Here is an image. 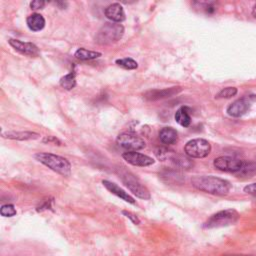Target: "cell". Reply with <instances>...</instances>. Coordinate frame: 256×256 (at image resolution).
I'll return each mask as SVG.
<instances>
[{
	"mask_svg": "<svg viewBox=\"0 0 256 256\" xmlns=\"http://www.w3.org/2000/svg\"><path fill=\"white\" fill-rule=\"evenodd\" d=\"M191 184L196 189L213 195H225L231 188L227 180L212 175H196L191 178Z\"/></svg>",
	"mask_w": 256,
	"mask_h": 256,
	"instance_id": "cell-1",
	"label": "cell"
},
{
	"mask_svg": "<svg viewBox=\"0 0 256 256\" xmlns=\"http://www.w3.org/2000/svg\"><path fill=\"white\" fill-rule=\"evenodd\" d=\"M34 157L62 176L69 177L71 175V164L66 158L47 152L37 153Z\"/></svg>",
	"mask_w": 256,
	"mask_h": 256,
	"instance_id": "cell-2",
	"label": "cell"
},
{
	"mask_svg": "<svg viewBox=\"0 0 256 256\" xmlns=\"http://www.w3.org/2000/svg\"><path fill=\"white\" fill-rule=\"evenodd\" d=\"M124 34V27L119 23H105L97 32L95 41L100 45H109L119 41Z\"/></svg>",
	"mask_w": 256,
	"mask_h": 256,
	"instance_id": "cell-3",
	"label": "cell"
},
{
	"mask_svg": "<svg viewBox=\"0 0 256 256\" xmlns=\"http://www.w3.org/2000/svg\"><path fill=\"white\" fill-rule=\"evenodd\" d=\"M239 219V214L236 210L226 209L213 214L203 225L204 228H219L229 226L236 223Z\"/></svg>",
	"mask_w": 256,
	"mask_h": 256,
	"instance_id": "cell-4",
	"label": "cell"
},
{
	"mask_svg": "<svg viewBox=\"0 0 256 256\" xmlns=\"http://www.w3.org/2000/svg\"><path fill=\"white\" fill-rule=\"evenodd\" d=\"M155 155L161 161H169L175 168L188 170L193 166V161H192L188 156H184L181 154L174 153L171 150H168L166 148H157L155 151Z\"/></svg>",
	"mask_w": 256,
	"mask_h": 256,
	"instance_id": "cell-5",
	"label": "cell"
},
{
	"mask_svg": "<svg viewBox=\"0 0 256 256\" xmlns=\"http://www.w3.org/2000/svg\"><path fill=\"white\" fill-rule=\"evenodd\" d=\"M119 175L123 184H125V186L129 189L134 195L144 200L150 199V192H149V190L144 185L141 184V182L137 178H135V176L132 173L126 171V170H121Z\"/></svg>",
	"mask_w": 256,
	"mask_h": 256,
	"instance_id": "cell-6",
	"label": "cell"
},
{
	"mask_svg": "<svg viewBox=\"0 0 256 256\" xmlns=\"http://www.w3.org/2000/svg\"><path fill=\"white\" fill-rule=\"evenodd\" d=\"M184 152L189 158H204L211 152V145L202 138L192 139L186 143Z\"/></svg>",
	"mask_w": 256,
	"mask_h": 256,
	"instance_id": "cell-7",
	"label": "cell"
},
{
	"mask_svg": "<svg viewBox=\"0 0 256 256\" xmlns=\"http://www.w3.org/2000/svg\"><path fill=\"white\" fill-rule=\"evenodd\" d=\"M117 144L125 149L126 151H138L143 149L146 146L145 140L137 135L135 132L126 131L122 132L117 136L116 139Z\"/></svg>",
	"mask_w": 256,
	"mask_h": 256,
	"instance_id": "cell-8",
	"label": "cell"
},
{
	"mask_svg": "<svg viewBox=\"0 0 256 256\" xmlns=\"http://www.w3.org/2000/svg\"><path fill=\"white\" fill-rule=\"evenodd\" d=\"M215 168L225 172H240L245 165V162L239 158L231 156H220L213 162Z\"/></svg>",
	"mask_w": 256,
	"mask_h": 256,
	"instance_id": "cell-9",
	"label": "cell"
},
{
	"mask_svg": "<svg viewBox=\"0 0 256 256\" xmlns=\"http://www.w3.org/2000/svg\"><path fill=\"white\" fill-rule=\"evenodd\" d=\"M122 157L127 163L134 166H150L155 162V160L150 156H147L135 151H126L122 154Z\"/></svg>",
	"mask_w": 256,
	"mask_h": 256,
	"instance_id": "cell-10",
	"label": "cell"
},
{
	"mask_svg": "<svg viewBox=\"0 0 256 256\" xmlns=\"http://www.w3.org/2000/svg\"><path fill=\"white\" fill-rule=\"evenodd\" d=\"M8 42L16 51L20 52L21 54L27 56H37L39 54L38 47L34 43H32V42H23L13 38H10Z\"/></svg>",
	"mask_w": 256,
	"mask_h": 256,
	"instance_id": "cell-11",
	"label": "cell"
},
{
	"mask_svg": "<svg viewBox=\"0 0 256 256\" xmlns=\"http://www.w3.org/2000/svg\"><path fill=\"white\" fill-rule=\"evenodd\" d=\"M250 107V103L247 99L242 98L232 102L226 109V112L231 117H241Z\"/></svg>",
	"mask_w": 256,
	"mask_h": 256,
	"instance_id": "cell-12",
	"label": "cell"
},
{
	"mask_svg": "<svg viewBox=\"0 0 256 256\" xmlns=\"http://www.w3.org/2000/svg\"><path fill=\"white\" fill-rule=\"evenodd\" d=\"M182 88L181 87H171V88H166V89H155V90H150L144 94V98L150 101H155L163 98H169L172 97L179 92H181Z\"/></svg>",
	"mask_w": 256,
	"mask_h": 256,
	"instance_id": "cell-13",
	"label": "cell"
},
{
	"mask_svg": "<svg viewBox=\"0 0 256 256\" xmlns=\"http://www.w3.org/2000/svg\"><path fill=\"white\" fill-rule=\"evenodd\" d=\"M105 16L114 23H120L125 20V12L119 3H112L105 9Z\"/></svg>",
	"mask_w": 256,
	"mask_h": 256,
	"instance_id": "cell-14",
	"label": "cell"
},
{
	"mask_svg": "<svg viewBox=\"0 0 256 256\" xmlns=\"http://www.w3.org/2000/svg\"><path fill=\"white\" fill-rule=\"evenodd\" d=\"M102 184L105 186V188L109 190L112 194L116 195L117 197H119L120 199L128 202V203H131V204H135V200L132 196H130L129 194L125 192L122 188H120L117 184L110 182L108 180H103Z\"/></svg>",
	"mask_w": 256,
	"mask_h": 256,
	"instance_id": "cell-15",
	"label": "cell"
},
{
	"mask_svg": "<svg viewBox=\"0 0 256 256\" xmlns=\"http://www.w3.org/2000/svg\"><path fill=\"white\" fill-rule=\"evenodd\" d=\"M3 138L13 139V140H34L40 137V134L31 131H8L2 133Z\"/></svg>",
	"mask_w": 256,
	"mask_h": 256,
	"instance_id": "cell-16",
	"label": "cell"
},
{
	"mask_svg": "<svg viewBox=\"0 0 256 256\" xmlns=\"http://www.w3.org/2000/svg\"><path fill=\"white\" fill-rule=\"evenodd\" d=\"M159 139L163 144H175L178 140V133L172 127H164L159 132Z\"/></svg>",
	"mask_w": 256,
	"mask_h": 256,
	"instance_id": "cell-17",
	"label": "cell"
},
{
	"mask_svg": "<svg viewBox=\"0 0 256 256\" xmlns=\"http://www.w3.org/2000/svg\"><path fill=\"white\" fill-rule=\"evenodd\" d=\"M26 23H27L28 28L31 31L37 32V31H40V30H42V29L44 28V26H45V19H44L43 16H42L41 14H39V13H33L30 16L27 17Z\"/></svg>",
	"mask_w": 256,
	"mask_h": 256,
	"instance_id": "cell-18",
	"label": "cell"
},
{
	"mask_svg": "<svg viewBox=\"0 0 256 256\" xmlns=\"http://www.w3.org/2000/svg\"><path fill=\"white\" fill-rule=\"evenodd\" d=\"M174 118H175L176 122L183 127H188L191 123V117H190V114H189L187 107L179 108L176 111Z\"/></svg>",
	"mask_w": 256,
	"mask_h": 256,
	"instance_id": "cell-19",
	"label": "cell"
},
{
	"mask_svg": "<svg viewBox=\"0 0 256 256\" xmlns=\"http://www.w3.org/2000/svg\"><path fill=\"white\" fill-rule=\"evenodd\" d=\"M102 54L100 52L97 51H91V50H87L85 48H79L76 50L74 56L82 61H86V60H93L96 58H99Z\"/></svg>",
	"mask_w": 256,
	"mask_h": 256,
	"instance_id": "cell-20",
	"label": "cell"
},
{
	"mask_svg": "<svg viewBox=\"0 0 256 256\" xmlns=\"http://www.w3.org/2000/svg\"><path fill=\"white\" fill-rule=\"evenodd\" d=\"M61 87L66 90H72L76 86V77L74 72H70L60 79Z\"/></svg>",
	"mask_w": 256,
	"mask_h": 256,
	"instance_id": "cell-21",
	"label": "cell"
},
{
	"mask_svg": "<svg viewBox=\"0 0 256 256\" xmlns=\"http://www.w3.org/2000/svg\"><path fill=\"white\" fill-rule=\"evenodd\" d=\"M115 62H116V64H117L118 66H120L122 68H125V69H128V70H133V69H136L138 67L137 62L134 59H132V58L117 59Z\"/></svg>",
	"mask_w": 256,
	"mask_h": 256,
	"instance_id": "cell-22",
	"label": "cell"
},
{
	"mask_svg": "<svg viewBox=\"0 0 256 256\" xmlns=\"http://www.w3.org/2000/svg\"><path fill=\"white\" fill-rule=\"evenodd\" d=\"M238 90L235 87H226L223 88L221 91L218 92V94L215 96L216 99H223V98H231L237 94Z\"/></svg>",
	"mask_w": 256,
	"mask_h": 256,
	"instance_id": "cell-23",
	"label": "cell"
},
{
	"mask_svg": "<svg viewBox=\"0 0 256 256\" xmlns=\"http://www.w3.org/2000/svg\"><path fill=\"white\" fill-rule=\"evenodd\" d=\"M16 209L14 205L12 204H5L1 206V209H0V214L4 217H12L16 215Z\"/></svg>",
	"mask_w": 256,
	"mask_h": 256,
	"instance_id": "cell-24",
	"label": "cell"
},
{
	"mask_svg": "<svg viewBox=\"0 0 256 256\" xmlns=\"http://www.w3.org/2000/svg\"><path fill=\"white\" fill-rule=\"evenodd\" d=\"M122 213H123V214L127 217V218H129L134 224H139L140 223V220H139V218L135 215V214H133V213H131V212H129V211H122Z\"/></svg>",
	"mask_w": 256,
	"mask_h": 256,
	"instance_id": "cell-25",
	"label": "cell"
},
{
	"mask_svg": "<svg viewBox=\"0 0 256 256\" xmlns=\"http://www.w3.org/2000/svg\"><path fill=\"white\" fill-rule=\"evenodd\" d=\"M45 6V2L44 1H40V0H34L30 3V7L33 10H38V9H42Z\"/></svg>",
	"mask_w": 256,
	"mask_h": 256,
	"instance_id": "cell-26",
	"label": "cell"
},
{
	"mask_svg": "<svg viewBox=\"0 0 256 256\" xmlns=\"http://www.w3.org/2000/svg\"><path fill=\"white\" fill-rule=\"evenodd\" d=\"M244 192H246V193L251 194V195H256V183H252V184L245 186Z\"/></svg>",
	"mask_w": 256,
	"mask_h": 256,
	"instance_id": "cell-27",
	"label": "cell"
},
{
	"mask_svg": "<svg viewBox=\"0 0 256 256\" xmlns=\"http://www.w3.org/2000/svg\"><path fill=\"white\" fill-rule=\"evenodd\" d=\"M43 141H44V142H48V143H50V142H54V143L58 142V143H60V141H59L57 138L53 137V136H48V137H46Z\"/></svg>",
	"mask_w": 256,
	"mask_h": 256,
	"instance_id": "cell-28",
	"label": "cell"
},
{
	"mask_svg": "<svg viewBox=\"0 0 256 256\" xmlns=\"http://www.w3.org/2000/svg\"><path fill=\"white\" fill-rule=\"evenodd\" d=\"M252 14H253V16L254 17H256V3L254 4V6H253V9H252Z\"/></svg>",
	"mask_w": 256,
	"mask_h": 256,
	"instance_id": "cell-29",
	"label": "cell"
},
{
	"mask_svg": "<svg viewBox=\"0 0 256 256\" xmlns=\"http://www.w3.org/2000/svg\"><path fill=\"white\" fill-rule=\"evenodd\" d=\"M228 256V255H226ZM229 256H252V255H229Z\"/></svg>",
	"mask_w": 256,
	"mask_h": 256,
	"instance_id": "cell-30",
	"label": "cell"
}]
</instances>
